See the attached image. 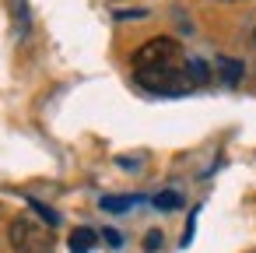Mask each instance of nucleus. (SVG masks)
Returning <instances> with one entry per match:
<instances>
[{
  "label": "nucleus",
  "instance_id": "2",
  "mask_svg": "<svg viewBox=\"0 0 256 253\" xmlns=\"http://www.w3.org/2000/svg\"><path fill=\"white\" fill-rule=\"evenodd\" d=\"M11 246H14V253H53L50 228H42L28 214H18L11 221Z\"/></svg>",
  "mask_w": 256,
  "mask_h": 253
},
{
  "label": "nucleus",
  "instance_id": "6",
  "mask_svg": "<svg viewBox=\"0 0 256 253\" xmlns=\"http://www.w3.org/2000/svg\"><path fill=\"white\" fill-rule=\"evenodd\" d=\"M144 249H148V253H162V232H158V228H151V232H148Z\"/></svg>",
  "mask_w": 256,
  "mask_h": 253
},
{
  "label": "nucleus",
  "instance_id": "5",
  "mask_svg": "<svg viewBox=\"0 0 256 253\" xmlns=\"http://www.w3.org/2000/svg\"><path fill=\"white\" fill-rule=\"evenodd\" d=\"M154 207H179V193H172V190L168 193H158L154 197Z\"/></svg>",
  "mask_w": 256,
  "mask_h": 253
},
{
  "label": "nucleus",
  "instance_id": "7",
  "mask_svg": "<svg viewBox=\"0 0 256 253\" xmlns=\"http://www.w3.org/2000/svg\"><path fill=\"white\" fill-rule=\"evenodd\" d=\"M238 71H242V67H238L235 60H224V81H228V85H235V81H238Z\"/></svg>",
  "mask_w": 256,
  "mask_h": 253
},
{
  "label": "nucleus",
  "instance_id": "1",
  "mask_svg": "<svg viewBox=\"0 0 256 253\" xmlns=\"http://www.w3.org/2000/svg\"><path fill=\"white\" fill-rule=\"evenodd\" d=\"M182 67H190V60L182 46L168 36H154L134 53V74H162V71H182Z\"/></svg>",
  "mask_w": 256,
  "mask_h": 253
},
{
  "label": "nucleus",
  "instance_id": "3",
  "mask_svg": "<svg viewBox=\"0 0 256 253\" xmlns=\"http://www.w3.org/2000/svg\"><path fill=\"white\" fill-rule=\"evenodd\" d=\"M95 242H98V235L92 228H74V235H70V249L74 253H92Z\"/></svg>",
  "mask_w": 256,
  "mask_h": 253
},
{
  "label": "nucleus",
  "instance_id": "4",
  "mask_svg": "<svg viewBox=\"0 0 256 253\" xmlns=\"http://www.w3.org/2000/svg\"><path fill=\"white\" fill-rule=\"evenodd\" d=\"M134 204H140V197H134V193H126V197H102V211H112V214H123Z\"/></svg>",
  "mask_w": 256,
  "mask_h": 253
},
{
  "label": "nucleus",
  "instance_id": "8",
  "mask_svg": "<svg viewBox=\"0 0 256 253\" xmlns=\"http://www.w3.org/2000/svg\"><path fill=\"white\" fill-rule=\"evenodd\" d=\"M102 239H106L112 249H116V246H123V235H120V232H112V228H106V232H102Z\"/></svg>",
  "mask_w": 256,
  "mask_h": 253
},
{
  "label": "nucleus",
  "instance_id": "9",
  "mask_svg": "<svg viewBox=\"0 0 256 253\" xmlns=\"http://www.w3.org/2000/svg\"><path fill=\"white\" fill-rule=\"evenodd\" d=\"M252 43H256V25H252Z\"/></svg>",
  "mask_w": 256,
  "mask_h": 253
}]
</instances>
